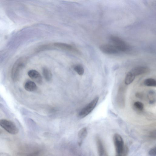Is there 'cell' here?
<instances>
[{
  "label": "cell",
  "mask_w": 156,
  "mask_h": 156,
  "mask_svg": "<svg viewBox=\"0 0 156 156\" xmlns=\"http://www.w3.org/2000/svg\"><path fill=\"white\" fill-rule=\"evenodd\" d=\"M74 70L80 76H83L84 73V69L83 67L80 65H77L74 67Z\"/></svg>",
  "instance_id": "18"
},
{
  "label": "cell",
  "mask_w": 156,
  "mask_h": 156,
  "mask_svg": "<svg viewBox=\"0 0 156 156\" xmlns=\"http://www.w3.org/2000/svg\"><path fill=\"white\" fill-rule=\"evenodd\" d=\"M149 103L150 104H153L155 102V92L153 91H151L148 92V96Z\"/></svg>",
  "instance_id": "16"
},
{
  "label": "cell",
  "mask_w": 156,
  "mask_h": 156,
  "mask_svg": "<svg viewBox=\"0 0 156 156\" xmlns=\"http://www.w3.org/2000/svg\"><path fill=\"white\" fill-rule=\"evenodd\" d=\"M0 126L11 134H16L19 132L16 125L12 122L6 119L0 120Z\"/></svg>",
  "instance_id": "3"
},
{
  "label": "cell",
  "mask_w": 156,
  "mask_h": 156,
  "mask_svg": "<svg viewBox=\"0 0 156 156\" xmlns=\"http://www.w3.org/2000/svg\"><path fill=\"white\" fill-rule=\"evenodd\" d=\"M54 45L59 48L75 52L77 51L76 49L70 45L62 43H56L54 44Z\"/></svg>",
  "instance_id": "12"
},
{
  "label": "cell",
  "mask_w": 156,
  "mask_h": 156,
  "mask_svg": "<svg viewBox=\"0 0 156 156\" xmlns=\"http://www.w3.org/2000/svg\"><path fill=\"white\" fill-rule=\"evenodd\" d=\"M144 84L148 86H156V81L153 78H150L146 79L144 81Z\"/></svg>",
  "instance_id": "17"
},
{
  "label": "cell",
  "mask_w": 156,
  "mask_h": 156,
  "mask_svg": "<svg viewBox=\"0 0 156 156\" xmlns=\"http://www.w3.org/2000/svg\"><path fill=\"white\" fill-rule=\"evenodd\" d=\"M118 66L117 65H115L114 67V70H116L117 69H118Z\"/></svg>",
  "instance_id": "23"
},
{
  "label": "cell",
  "mask_w": 156,
  "mask_h": 156,
  "mask_svg": "<svg viewBox=\"0 0 156 156\" xmlns=\"http://www.w3.org/2000/svg\"><path fill=\"white\" fill-rule=\"evenodd\" d=\"M116 156H122L121 155H117Z\"/></svg>",
  "instance_id": "24"
},
{
  "label": "cell",
  "mask_w": 156,
  "mask_h": 156,
  "mask_svg": "<svg viewBox=\"0 0 156 156\" xmlns=\"http://www.w3.org/2000/svg\"><path fill=\"white\" fill-rule=\"evenodd\" d=\"M110 41L116 48L120 52H125L129 49L127 43L120 38L112 36L110 38Z\"/></svg>",
  "instance_id": "2"
},
{
  "label": "cell",
  "mask_w": 156,
  "mask_h": 156,
  "mask_svg": "<svg viewBox=\"0 0 156 156\" xmlns=\"http://www.w3.org/2000/svg\"><path fill=\"white\" fill-rule=\"evenodd\" d=\"M99 98H95L91 102L83 108L78 114V117L83 118L89 115L96 107L98 103Z\"/></svg>",
  "instance_id": "1"
},
{
  "label": "cell",
  "mask_w": 156,
  "mask_h": 156,
  "mask_svg": "<svg viewBox=\"0 0 156 156\" xmlns=\"http://www.w3.org/2000/svg\"><path fill=\"white\" fill-rule=\"evenodd\" d=\"M150 136L153 139H156V131L154 130L150 134Z\"/></svg>",
  "instance_id": "22"
},
{
  "label": "cell",
  "mask_w": 156,
  "mask_h": 156,
  "mask_svg": "<svg viewBox=\"0 0 156 156\" xmlns=\"http://www.w3.org/2000/svg\"><path fill=\"white\" fill-rule=\"evenodd\" d=\"M134 106L136 109L139 111H143L144 108V106L143 104L137 101L135 102L134 104Z\"/></svg>",
  "instance_id": "19"
},
{
  "label": "cell",
  "mask_w": 156,
  "mask_h": 156,
  "mask_svg": "<svg viewBox=\"0 0 156 156\" xmlns=\"http://www.w3.org/2000/svg\"><path fill=\"white\" fill-rule=\"evenodd\" d=\"M1 131H0V134H1Z\"/></svg>",
  "instance_id": "25"
},
{
  "label": "cell",
  "mask_w": 156,
  "mask_h": 156,
  "mask_svg": "<svg viewBox=\"0 0 156 156\" xmlns=\"http://www.w3.org/2000/svg\"><path fill=\"white\" fill-rule=\"evenodd\" d=\"M39 154L38 151H35L29 154L27 156H39Z\"/></svg>",
  "instance_id": "21"
},
{
  "label": "cell",
  "mask_w": 156,
  "mask_h": 156,
  "mask_svg": "<svg viewBox=\"0 0 156 156\" xmlns=\"http://www.w3.org/2000/svg\"><path fill=\"white\" fill-rule=\"evenodd\" d=\"M29 76L31 79L34 80L37 83L41 84L42 78L41 75L37 71L35 70H31L28 72Z\"/></svg>",
  "instance_id": "8"
},
{
  "label": "cell",
  "mask_w": 156,
  "mask_h": 156,
  "mask_svg": "<svg viewBox=\"0 0 156 156\" xmlns=\"http://www.w3.org/2000/svg\"><path fill=\"white\" fill-rule=\"evenodd\" d=\"M130 71L136 76L148 73L150 69L147 66H139L134 68Z\"/></svg>",
  "instance_id": "7"
},
{
  "label": "cell",
  "mask_w": 156,
  "mask_h": 156,
  "mask_svg": "<svg viewBox=\"0 0 156 156\" xmlns=\"http://www.w3.org/2000/svg\"><path fill=\"white\" fill-rule=\"evenodd\" d=\"M123 87H120L119 89L117 99L119 106L123 107L125 106V100Z\"/></svg>",
  "instance_id": "11"
},
{
  "label": "cell",
  "mask_w": 156,
  "mask_h": 156,
  "mask_svg": "<svg viewBox=\"0 0 156 156\" xmlns=\"http://www.w3.org/2000/svg\"><path fill=\"white\" fill-rule=\"evenodd\" d=\"M97 145L99 156H108L103 142L99 137L97 139Z\"/></svg>",
  "instance_id": "9"
},
{
  "label": "cell",
  "mask_w": 156,
  "mask_h": 156,
  "mask_svg": "<svg viewBox=\"0 0 156 156\" xmlns=\"http://www.w3.org/2000/svg\"><path fill=\"white\" fill-rule=\"evenodd\" d=\"M113 141L117 155H121L125 146L123 138L119 134H115L113 136Z\"/></svg>",
  "instance_id": "4"
},
{
  "label": "cell",
  "mask_w": 156,
  "mask_h": 156,
  "mask_svg": "<svg viewBox=\"0 0 156 156\" xmlns=\"http://www.w3.org/2000/svg\"><path fill=\"white\" fill-rule=\"evenodd\" d=\"M87 130L86 127L81 129L79 132L78 136V143L79 146L82 145L83 142L87 136Z\"/></svg>",
  "instance_id": "10"
},
{
  "label": "cell",
  "mask_w": 156,
  "mask_h": 156,
  "mask_svg": "<svg viewBox=\"0 0 156 156\" xmlns=\"http://www.w3.org/2000/svg\"><path fill=\"white\" fill-rule=\"evenodd\" d=\"M156 147H155L152 148L149 151L148 154L150 156H156Z\"/></svg>",
  "instance_id": "20"
},
{
  "label": "cell",
  "mask_w": 156,
  "mask_h": 156,
  "mask_svg": "<svg viewBox=\"0 0 156 156\" xmlns=\"http://www.w3.org/2000/svg\"><path fill=\"white\" fill-rule=\"evenodd\" d=\"M136 76L130 71L128 72L125 76V83L126 85H129L131 84L134 80Z\"/></svg>",
  "instance_id": "14"
},
{
  "label": "cell",
  "mask_w": 156,
  "mask_h": 156,
  "mask_svg": "<svg viewBox=\"0 0 156 156\" xmlns=\"http://www.w3.org/2000/svg\"><path fill=\"white\" fill-rule=\"evenodd\" d=\"M100 50L104 53L107 54H117L120 52L114 45L110 44H105L99 46Z\"/></svg>",
  "instance_id": "6"
},
{
  "label": "cell",
  "mask_w": 156,
  "mask_h": 156,
  "mask_svg": "<svg viewBox=\"0 0 156 156\" xmlns=\"http://www.w3.org/2000/svg\"><path fill=\"white\" fill-rule=\"evenodd\" d=\"M24 60L23 59L18 60L13 66L12 71V77L14 81L17 80L19 78L20 71L24 65Z\"/></svg>",
  "instance_id": "5"
},
{
  "label": "cell",
  "mask_w": 156,
  "mask_h": 156,
  "mask_svg": "<svg viewBox=\"0 0 156 156\" xmlns=\"http://www.w3.org/2000/svg\"><path fill=\"white\" fill-rule=\"evenodd\" d=\"M24 87L26 90L31 92L35 91L37 89V86L33 81H28L25 84Z\"/></svg>",
  "instance_id": "13"
},
{
  "label": "cell",
  "mask_w": 156,
  "mask_h": 156,
  "mask_svg": "<svg viewBox=\"0 0 156 156\" xmlns=\"http://www.w3.org/2000/svg\"><path fill=\"white\" fill-rule=\"evenodd\" d=\"M43 73L45 79L48 81L52 79V74L50 71L46 68L44 67L43 69Z\"/></svg>",
  "instance_id": "15"
}]
</instances>
